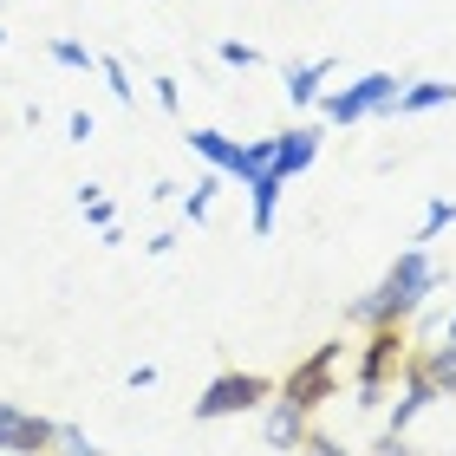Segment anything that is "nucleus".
I'll return each mask as SVG.
<instances>
[{"label": "nucleus", "instance_id": "1", "mask_svg": "<svg viewBox=\"0 0 456 456\" xmlns=\"http://www.w3.org/2000/svg\"><path fill=\"white\" fill-rule=\"evenodd\" d=\"M437 287H444V267L430 261V248H418V241H411L404 255L385 267V281L371 287V294H379V320H391V326L418 320V314H424V300L437 294Z\"/></svg>", "mask_w": 456, "mask_h": 456}, {"label": "nucleus", "instance_id": "2", "mask_svg": "<svg viewBox=\"0 0 456 456\" xmlns=\"http://www.w3.org/2000/svg\"><path fill=\"white\" fill-rule=\"evenodd\" d=\"M267 398H274V379H261V371H222V379H209L196 391L190 418L196 424H222V418H241V411H261Z\"/></svg>", "mask_w": 456, "mask_h": 456}, {"label": "nucleus", "instance_id": "3", "mask_svg": "<svg viewBox=\"0 0 456 456\" xmlns=\"http://www.w3.org/2000/svg\"><path fill=\"white\" fill-rule=\"evenodd\" d=\"M339 359H346V339H326V346L306 352V359H300L294 371H287V379H281L274 391H281V398H294L300 411H320L326 398H339V379H333Z\"/></svg>", "mask_w": 456, "mask_h": 456}, {"label": "nucleus", "instance_id": "4", "mask_svg": "<svg viewBox=\"0 0 456 456\" xmlns=\"http://www.w3.org/2000/svg\"><path fill=\"white\" fill-rule=\"evenodd\" d=\"M326 124H359V118H391V105H398V78L391 72H365L359 86L346 92H320L314 98Z\"/></svg>", "mask_w": 456, "mask_h": 456}, {"label": "nucleus", "instance_id": "5", "mask_svg": "<svg viewBox=\"0 0 456 456\" xmlns=\"http://www.w3.org/2000/svg\"><path fill=\"white\" fill-rule=\"evenodd\" d=\"M404 326H371V339H365V352H359V404L371 411V404H385V379L404 365Z\"/></svg>", "mask_w": 456, "mask_h": 456}, {"label": "nucleus", "instance_id": "6", "mask_svg": "<svg viewBox=\"0 0 456 456\" xmlns=\"http://www.w3.org/2000/svg\"><path fill=\"white\" fill-rule=\"evenodd\" d=\"M53 450V418H33L13 398H0V456H46Z\"/></svg>", "mask_w": 456, "mask_h": 456}, {"label": "nucleus", "instance_id": "7", "mask_svg": "<svg viewBox=\"0 0 456 456\" xmlns=\"http://www.w3.org/2000/svg\"><path fill=\"white\" fill-rule=\"evenodd\" d=\"M261 444L267 450H300L306 444V411L294 398H267L261 404Z\"/></svg>", "mask_w": 456, "mask_h": 456}, {"label": "nucleus", "instance_id": "8", "mask_svg": "<svg viewBox=\"0 0 456 456\" xmlns=\"http://www.w3.org/2000/svg\"><path fill=\"white\" fill-rule=\"evenodd\" d=\"M314 157H320V124H294V131L274 137V176H281V183L300 176Z\"/></svg>", "mask_w": 456, "mask_h": 456}, {"label": "nucleus", "instance_id": "9", "mask_svg": "<svg viewBox=\"0 0 456 456\" xmlns=\"http://www.w3.org/2000/svg\"><path fill=\"white\" fill-rule=\"evenodd\" d=\"M267 170H274V137H241L222 176H228V183H241V190H248V183H255V176H267Z\"/></svg>", "mask_w": 456, "mask_h": 456}, {"label": "nucleus", "instance_id": "10", "mask_svg": "<svg viewBox=\"0 0 456 456\" xmlns=\"http://www.w3.org/2000/svg\"><path fill=\"white\" fill-rule=\"evenodd\" d=\"M437 105H456V86L450 78H418V86H398L391 118H418V111H437Z\"/></svg>", "mask_w": 456, "mask_h": 456}, {"label": "nucleus", "instance_id": "11", "mask_svg": "<svg viewBox=\"0 0 456 456\" xmlns=\"http://www.w3.org/2000/svg\"><path fill=\"white\" fill-rule=\"evenodd\" d=\"M333 78V59H306V66H287V78H281V92H287V105H314L320 98V86Z\"/></svg>", "mask_w": 456, "mask_h": 456}, {"label": "nucleus", "instance_id": "12", "mask_svg": "<svg viewBox=\"0 0 456 456\" xmlns=\"http://www.w3.org/2000/svg\"><path fill=\"white\" fill-rule=\"evenodd\" d=\"M418 371L430 379V391H437V398H450V391H456V339L424 346V352H418Z\"/></svg>", "mask_w": 456, "mask_h": 456}, {"label": "nucleus", "instance_id": "13", "mask_svg": "<svg viewBox=\"0 0 456 456\" xmlns=\"http://www.w3.org/2000/svg\"><path fill=\"white\" fill-rule=\"evenodd\" d=\"M281 190H287V183H281L274 170L248 183V196H255V241H267V235H274V216H281Z\"/></svg>", "mask_w": 456, "mask_h": 456}, {"label": "nucleus", "instance_id": "14", "mask_svg": "<svg viewBox=\"0 0 456 456\" xmlns=\"http://www.w3.org/2000/svg\"><path fill=\"white\" fill-rule=\"evenodd\" d=\"M183 143H190V151H196L202 163H209V170H228V157H235V137H222V131H209V124H202V131H190Z\"/></svg>", "mask_w": 456, "mask_h": 456}, {"label": "nucleus", "instance_id": "15", "mask_svg": "<svg viewBox=\"0 0 456 456\" xmlns=\"http://www.w3.org/2000/svg\"><path fill=\"white\" fill-rule=\"evenodd\" d=\"M222 170H209V176H202V183H190V196H183V216H190V222H202V216H209V202H216V190H222Z\"/></svg>", "mask_w": 456, "mask_h": 456}, {"label": "nucleus", "instance_id": "16", "mask_svg": "<svg viewBox=\"0 0 456 456\" xmlns=\"http://www.w3.org/2000/svg\"><path fill=\"white\" fill-rule=\"evenodd\" d=\"M53 456H105L78 424H53Z\"/></svg>", "mask_w": 456, "mask_h": 456}, {"label": "nucleus", "instance_id": "17", "mask_svg": "<svg viewBox=\"0 0 456 456\" xmlns=\"http://www.w3.org/2000/svg\"><path fill=\"white\" fill-rule=\"evenodd\" d=\"M53 59H59V66H72V72H92L98 66V53L78 46V39H53Z\"/></svg>", "mask_w": 456, "mask_h": 456}, {"label": "nucleus", "instance_id": "18", "mask_svg": "<svg viewBox=\"0 0 456 456\" xmlns=\"http://www.w3.org/2000/svg\"><path fill=\"white\" fill-rule=\"evenodd\" d=\"M98 72H105V86H111V98H118V105H131V98H137L131 72H124V59H98Z\"/></svg>", "mask_w": 456, "mask_h": 456}, {"label": "nucleus", "instance_id": "19", "mask_svg": "<svg viewBox=\"0 0 456 456\" xmlns=\"http://www.w3.org/2000/svg\"><path fill=\"white\" fill-rule=\"evenodd\" d=\"M346 326H365V333H371V326H385V320H379V294L346 300Z\"/></svg>", "mask_w": 456, "mask_h": 456}, {"label": "nucleus", "instance_id": "20", "mask_svg": "<svg viewBox=\"0 0 456 456\" xmlns=\"http://www.w3.org/2000/svg\"><path fill=\"white\" fill-rule=\"evenodd\" d=\"M216 53H222V66H235V72H255V66H261V53H255V46H241V39H222Z\"/></svg>", "mask_w": 456, "mask_h": 456}, {"label": "nucleus", "instance_id": "21", "mask_svg": "<svg viewBox=\"0 0 456 456\" xmlns=\"http://www.w3.org/2000/svg\"><path fill=\"white\" fill-rule=\"evenodd\" d=\"M86 222H92V228H111V222H118V209H111V202L92 190V196H86Z\"/></svg>", "mask_w": 456, "mask_h": 456}, {"label": "nucleus", "instance_id": "22", "mask_svg": "<svg viewBox=\"0 0 456 456\" xmlns=\"http://www.w3.org/2000/svg\"><path fill=\"white\" fill-rule=\"evenodd\" d=\"M371 456H418V450H411V437H404V430H385V437H379V450H371Z\"/></svg>", "mask_w": 456, "mask_h": 456}, {"label": "nucleus", "instance_id": "23", "mask_svg": "<svg viewBox=\"0 0 456 456\" xmlns=\"http://www.w3.org/2000/svg\"><path fill=\"white\" fill-rule=\"evenodd\" d=\"M300 456H352V450H346V444H333V437H314V430H306Z\"/></svg>", "mask_w": 456, "mask_h": 456}, {"label": "nucleus", "instance_id": "24", "mask_svg": "<svg viewBox=\"0 0 456 456\" xmlns=\"http://www.w3.org/2000/svg\"><path fill=\"white\" fill-rule=\"evenodd\" d=\"M66 131H72V143H92L98 124H92V111H72V118H66Z\"/></svg>", "mask_w": 456, "mask_h": 456}, {"label": "nucleus", "instance_id": "25", "mask_svg": "<svg viewBox=\"0 0 456 456\" xmlns=\"http://www.w3.org/2000/svg\"><path fill=\"white\" fill-rule=\"evenodd\" d=\"M157 105H163V111H176V105H183V92H176V78H157Z\"/></svg>", "mask_w": 456, "mask_h": 456}, {"label": "nucleus", "instance_id": "26", "mask_svg": "<svg viewBox=\"0 0 456 456\" xmlns=\"http://www.w3.org/2000/svg\"><path fill=\"white\" fill-rule=\"evenodd\" d=\"M124 385H131V391H151V385H157V365H131V379H124Z\"/></svg>", "mask_w": 456, "mask_h": 456}, {"label": "nucleus", "instance_id": "27", "mask_svg": "<svg viewBox=\"0 0 456 456\" xmlns=\"http://www.w3.org/2000/svg\"><path fill=\"white\" fill-rule=\"evenodd\" d=\"M444 339H456V314H450V320H444Z\"/></svg>", "mask_w": 456, "mask_h": 456}, {"label": "nucleus", "instance_id": "28", "mask_svg": "<svg viewBox=\"0 0 456 456\" xmlns=\"http://www.w3.org/2000/svg\"><path fill=\"white\" fill-rule=\"evenodd\" d=\"M0 39H7V27H0Z\"/></svg>", "mask_w": 456, "mask_h": 456}]
</instances>
